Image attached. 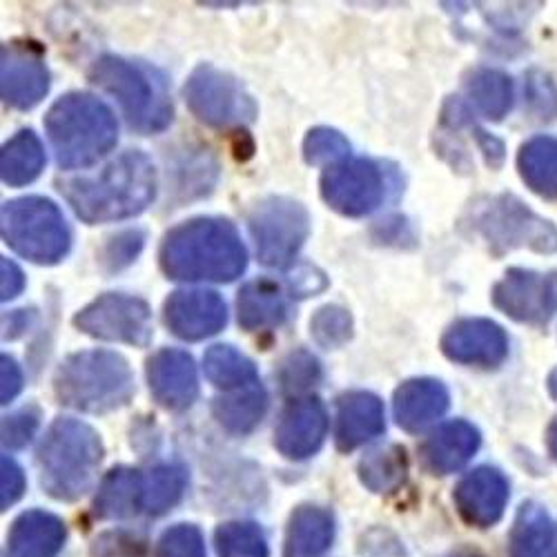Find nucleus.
Here are the masks:
<instances>
[{
  "mask_svg": "<svg viewBox=\"0 0 557 557\" xmlns=\"http://www.w3.org/2000/svg\"><path fill=\"white\" fill-rule=\"evenodd\" d=\"M161 268L176 282H235L248 252L230 221L199 216L170 230L161 244Z\"/></svg>",
  "mask_w": 557,
  "mask_h": 557,
  "instance_id": "1",
  "label": "nucleus"
},
{
  "mask_svg": "<svg viewBox=\"0 0 557 557\" xmlns=\"http://www.w3.org/2000/svg\"><path fill=\"white\" fill-rule=\"evenodd\" d=\"M63 195L85 223H110L141 214L157 197V170L138 150L123 152L97 176L63 183Z\"/></svg>",
  "mask_w": 557,
  "mask_h": 557,
  "instance_id": "2",
  "label": "nucleus"
},
{
  "mask_svg": "<svg viewBox=\"0 0 557 557\" xmlns=\"http://www.w3.org/2000/svg\"><path fill=\"white\" fill-rule=\"evenodd\" d=\"M57 161L65 170L87 168L103 159L119 138L112 110L97 97L72 91L61 97L45 119Z\"/></svg>",
  "mask_w": 557,
  "mask_h": 557,
  "instance_id": "3",
  "label": "nucleus"
},
{
  "mask_svg": "<svg viewBox=\"0 0 557 557\" xmlns=\"http://www.w3.org/2000/svg\"><path fill=\"white\" fill-rule=\"evenodd\" d=\"M103 461L99 433L78 420H57L38 446L40 484L54 499L74 502L91 482Z\"/></svg>",
  "mask_w": 557,
  "mask_h": 557,
  "instance_id": "4",
  "label": "nucleus"
},
{
  "mask_svg": "<svg viewBox=\"0 0 557 557\" xmlns=\"http://www.w3.org/2000/svg\"><path fill=\"white\" fill-rule=\"evenodd\" d=\"M54 393L67 408L103 414L132 399L134 375L129 363L112 350H83L59 366Z\"/></svg>",
  "mask_w": 557,
  "mask_h": 557,
  "instance_id": "5",
  "label": "nucleus"
},
{
  "mask_svg": "<svg viewBox=\"0 0 557 557\" xmlns=\"http://www.w3.org/2000/svg\"><path fill=\"white\" fill-rule=\"evenodd\" d=\"M89 76L119 101L132 129L157 134L172 123L174 108L165 78L152 67L121 57H101Z\"/></svg>",
  "mask_w": 557,
  "mask_h": 557,
  "instance_id": "6",
  "label": "nucleus"
},
{
  "mask_svg": "<svg viewBox=\"0 0 557 557\" xmlns=\"http://www.w3.org/2000/svg\"><path fill=\"white\" fill-rule=\"evenodd\" d=\"M467 225L488 244L495 255L520 248H529L540 255L557 252L555 223L527 208L513 195L475 201L467 214Z\"/></svg>",
  "mask_w": 557,
  "mask_h": 557,
  "instance_id": "7",
  "label": "nucleus"
},
{
  "mask_svg": "<svg viewBox=\"0 0 557 557\" xmlns=\"http://www.w3.org/2000/svg\"><path fill=\"white\" fill-rule=\"evenodd\" d=\"M0 221L5 244L34 263H59L72 246L70 225L61 208L50 199H12L3 206Z\"/></svg>",
  "mask_w": 557,
  "mask_h": 557,
  "instance_id": "8",
  "label": "nucleus"
},
{
  "mask_svg": "<svg viewBox=\"0 0 557 557\" xmlns=\"http://www.w3.org/2000/svg\"><path fill=\"white\" fill-rule=\"evenodd\" d=\"M248 227L261 263L286 268L310 235V216L295 199L265 197L252 206Z\"/></svg>",
  "mask_w": 557,
  "mask_h": 557,
  "instance_id": "9",
  "label": "nucleus"
},
{
  "mask_svg": "<svg viewBox=\"0 0 557 557\" xmlns=\"http://www.w3.org/2000/svg\"><path fill=\"white\" fill-rule=\"evenodd\" d=\"M185 101L201 123L212 127L246 125L257 116V103L242 81L208 63L190 74Z\"/></svg>",
  "mask_w": 557,
  "mask_h": 557,
  "instance_id": "10",
  "label": "nucleus"
},
{
  "mask_svg": "<svg viewBox=\"0 0 557 557\" xmlns=\"http://www.w3.org/2000/svg\"><path fill=\"white\" fill-rule=\"evenodd\" d=\"M76 329L95 339L146 348L152 342L150 306L129 295L110 293L87 304L76 317Z\"/></svg>",
  "mask_w": 557,
  "mask_h": 557,
  "instance_id": "11",
  "label": "nucleus"
},
{
  "mask_svg": "<svg viewBox=\"0 0 557 557\" xmlns=\"http://www.w3.org/2000/svg\"><path fill=\"white\" fill-rule=\"evenodd\" d=\"M497 310L531 326H546L557 314V272L513 268L493 288Z\"/></svg>",
  "mask_w": 557,
  "mask_h": 557,
  "instance_id": "12",
  "label": "nucleus"
},
{
  "mask_svg": "<svg viewBox=\"0 0 557 557\" xmlns=\"http://www.w3.org/2000/svg\"><path fill=\"white\" fill-rule=\"evenodd\" d=\"M384 193V174L368 159H346L321 176L323 201L346 216L370 214L382 203Z\"/></svg>",
  "mask_w": 557,
  "mask_h": 557,
  "instance_id": "13",
  "label": "nucleus"
},
{
  "mask_svg": "<svg viewBox=\"0 0 557 557\" xmlns=\"http://www.w3.org/2000/svg\"><path fill=\"white\" fill-rule=\"evenodd\" d=\"M0 89L5 106L32 110L50 89V72L42 54L29 42H10L0 59Z\"/></svg>",
  "mask_w": 557,
  "mask_h": 557,
  "instance_id": "14",
  "label": "nucleus"
},
{
  "mask_svg": "<svg viewBox=\"0 0 557 557\" xmlns=\"http://www.w3.org/2000/svg\"><path fill=\"white\" fill-rule=\"evenodd\" d=\"M442 350L450 361L463 366L497 368L508 355V337L491 319H459L444 333Z\"/></svg>",
  "mask_w": 557,
  "mask_h": 557,
  "instance_id": "15",
  "label": "nucleus"
},
{
  "mask_svg": "<svg viewBox=\"0 0 557 557\" xmlns=\"http://www.w3.org/2000/svg\"><path fill=\"white\" fill-rule=\"evenodd\" d=\"M225 319L223 299L210 290H178L165 301L168 329L185 342L216 335L225 326Z\"/></svg>",
  "mask_w": 557,
  "mask_h": 557,
  "instance_id": "16",
  "label": "nucleus"
},
{
  "mask_svg": "<svg viewBox=\"0 0 557 557\" xmlns=\"http://www.w3.org/2000/svg\"><path fill=\"white\" fill-rule=\"evenodd\" d=\"M329 433V414L319 397H301L286 406L278 420L274 444L290 459L314 455Z\"/></svg>",
  "mask_w": 557,
  "mask_h": 557,
  "instance_id": "17",
  "label": "nucleus"
},
{
  "mask_svg": "<svg viewBox=\"0 0 557 557\" xmlns=\"http://www.w3.org/2000/svg\"><path fill=\"white\" fill-rule=\"evenodd\" d=\"M148 384L154 399L168 410H185L199 397V377L193 357L163 348L148 361Z\"/></svg>",
  "mask_w": 557,
  "mask_h": 557,
  "instance_id": "18",
  "label": "nucleus"
},
{
  "mask_svg": "<svg viewBox=\"0 0 557 557\" xmlns=\"http://www.w3.org/2000/svg\"><path fill=\"white\" fill-rule=\"evenodd\" d=\"M455 502L461 518L469 524L491 527L502 518L506 508L508 482L497 469H475L459 482Z\"/></svg>",
  "mask_w": 557,
  "mask_h": 557,
  "instance_id": "19",
  "label": "nucleus"
},
{
  "mask_svg": "<svg viewBox=\"0 0 557 557\" xmlns=\"http://www.w3.org/2000/svg\"><path fill=\"white\" fill-rule=\"evenodd\" d=\"M448 391L442 382L417 377L404 382L395 393V420L408 433H420L448 410Z\"/></svg>",
  "mask_w": 557,
  "mask_h": 557,
  "instance_id": "20",
  "label": "nucleus"
},
{
  "mask_svg": "<svg viewBox=\"0 0 557 557\" xmlns=\"http://www.w3.org/2000/svg\"><path fill=\"white\" fill-rule=\"evenodd\" d=\"M384 406L373 393L352 391L339 397L337 410V446L355 450L384 433Z\"/></svg>",
  "mask_w": 557,
  "mask_h": 557,
  "instance_id": "21",
  "label": "nucleus"
},
{
  "mask_svg": "<svg viewBox=\"0 0 557 557\" xmlns=\"http://www.w3.org/2000/svg\"><path fill=\"white\" fill-rule=\"evenodd\" d=\"M480 442V431L469 422L455 420L440 426L422 446L426 469L437 475L459 471L463 463H469L471 457L478 453Z\"/></svg>",
  "mask_w": 557,
  "mask_h": 557,
  "instance_id": "22",
  "label": "nucleus"
},
{
  "mask_svg": "<svg viewBox=\"0 0 557 557\" xmlns=\"http://www.w3.org/2000/svg\"><path fill=\"white\" fill-rule=\"evenodd\" d=\"M65 542L63 522L45 510H27L10 535L12 557H57Z\"/></svg>",
  "mask_w": 557,
  "mask_h": 557,
  "instance_id": "23",
  "label": "nucleus"
},
{
  "mask_svg": "<svg viewBox=\"0 0 557 557\" xmlns=\"http://www.w3.org/2000/svg\"><path fill=\"white\" fill-rule=\"evenodd\" d=\"M335 522L329 510L299 506L288 527L286 557H321L333 544Z\"/></svg>",
  "mask_w": 557,
  "mask_h": 557,
  "instance_id": "24",
  "label": "nucleus"
},
{
  "mask_svg": "<svg viewBox=\"0 0 557 557\" xmlns=\"http://www.w3.org/2000/svg\"><path fill=\"white\" fill-rule=\"evenodd\" d=\"M146 480L134 469L110 471L97 493L95 513L103 520H125L132 518L138 508H144Z\"/></svg>",
  "mask_w": 557,
  "mask_h": 557,
  "instance_id": "25",
  "label": "nucleus"
},
{
  "mask_svg": "<svg viewBox=\"0 0 557 557\" xmlns=\"http://www.w3.org/2000/svg\"><path fill=\"white\" fill-rule=\"evenodd\" d=\"M510 557H557V527L537 504H524L510 533Z\"/></svg>",
  "mask_w": 557,
  "mask_h": 557,
  "instance_id": "26",
  "label": "nucleus"
},
{
  "mask_svg": "<svg viewBox=\"0 0 557 557\" xmlns=\"http://www.w3.org/2000/svg\"><path fill=\"white\" fill-rule=\"evenodd\" d=\"M288 306L282 290L268 278L250 282L242 288L237 299L239 323L246 331H263L278 326L286 319Z\"/></svg>",
  "mask_w": 557,
  "mask_h": 557,
  "instance_id": "27",
  "label": "nucleus"
},
{
  "mask_svg": "<svg viewBox=\"0 0 557 557\" xmlns=\"http://www.w3.org/2000/svg\"><path fill=\"white\" fill-rule=\"evenodd\" d=\"M518 170L535 195L557 199V138L535 136L527 141L518 154Z\"/></svg>",
  "mask_w": 557,
  "mask_h": 557,
  "instance_id": "28",
  "label": "nucleus"
},
{
  "mask_svg": "<svg viewBox=\"0 0 557 557\" xmlns=\"http://www.w3.org/2000/svg\"><path fill=\"white\" fill-rule=\"evenodd\" d=\"M216 422L235 435H246L259 426L268 410V395L259 384L242 388L232 395L214 399Z\"/></svg>",
  "mask_w": 557,
  "mask_h": 557,
  "instance_id": "29",
  "label": "nucleus"
},
{
  "mask_svg": "<svg viewBox=\"0 0 557 557\" xmlns=\"http://www.w3.org/2000/svg\"><path fill=\"white\" fill-rule=\"evenodd\" d=\"M467 95L475 110L491 121H502L513 108V83L499 70H473L467 78Z\"/></svg>",
  "mask_w": 557,
  "mask_h": 557,
  "instance_id": "30",
  "label": "nucleus"
},
{
  "mask_svg": "<svg viewBox=\"0 0 557 557\" xmlns=\"http://www.w3.org/2000/svg\"><path fill=\"white\" fill-rule=\"evenodd\" d=\"M45 165V152L38 136L32 129H21L5 144L0 154V174L8 185H27L32 183Z\"/></svg>",
  "mask_w": 557,
  "mask_h": 557,
  "instance_id": "31",
  "label": "nucleus"
},
{
  "mask_svg": "<svg viewBox=\"0 0 557 557\" xmlns=\"http://www.w3.org/2000/svg\"><path fill=\"white\" fill-rule=\"evenodd\" d=\"M408 475V457L401 446L370 450L359 461V478L373 493H395Z\"/></svg>",
  "mask_w": 557,
  "mask_h": 557,
  "instance_id": "32",
  "label": "nucleus"
},
{
  "mask_svg": "<svg viewBox=\"0 0 557 557\" xmlns=\"http://www.w3.org/2000/svg\"><path fill=\"white\" fill-rule=\"evenodd\" d=\"M206 377L223 391H242L257 384V366L232 346H212L203 359Z\"/></svg>",
  "mask_w": 557,
  "mask_h": 557,
  "instance_id": "33",
  "label": "nucleus"
},
{
  "mask_svg": "<svg viewBox=\"0 0 557 557\" xmlns=\"http://www.w3.org/2000/svg\"><path fill=\"white\" fill-rule=\"evenodd\" d=\"M185 486H188V473L183 467H174V463H165V467H157L148 480L144 491V508L150 516H163L170 510L183 495Z\"/></svg>",
  "mask_w": 557,
  "mask_h": 557,
  "instance_id": "34",
  "label": "nucleus"
},
{
  "mask_svg": "<svg viewBox=\"0 0 557 557\" xmlns=\"http://www.w3.org/2000/svg\"><path fill=\"white\" fill-rule=\"evenodd\" d=\"M219 557H268L263 531L250 522H230L216 531Z\"/></svg>",
  "mask_w": 557,
  "mask_h": 557,
  "instance_id": "35",
  "label": "nucleus"
},
{
  "mask_svg": "<svg viewBox=\"0 0 557 557\" xmlns=\"http://www.w3.org/2000/svg\"><path fill=\"white\" fill-rule=\"evenodd\" d=\"M310 333L321 348H339L352 337V317L342 306H323L310 319Z\"/></svg>",
  "mask_w": 557,
  "mask_h": 557,
  "instance_id": "36",
  "label": "nucleus"
},
{
  "mask_svg": "<svg viewBox=\"0 0 557 557\" xmlns=\"http://www.w3.org/2000/svg\"><path fill=\"white\" fill-rule=\"evenodd\" d=\"M350 146L342 132L331 127H314L304 141V157L310 165H337L346 161Z\"/></svg>",
  "mask_w": 557,
  "mask_h": 557,
  "instance_id": "37",
  "label": "nucleus"
},
{
  "mask_svg": "<svg viewBox=\"0 0 557 557\" xmlns=\"http://www.w3.org/2000/svg\"><path fill=\"white\" fill-rule=\"evenodd\" d=\"M319 380H321V366L306 350L293 352L282 363V370H278V382H282L286 393H304L312 388Z\"/></svg>",
  "mask_w": 557,
  "mask_h": 557,
  "instance_id": "38",
  "label": "nucleus"
},
{
  "mask_svg": "<svg viewBox=\"0 0 557 557\" xmlns=\"http://www.w3.org/2000/svg\"><path fill=\"white\" fill-rule=\"evenodd\" d=\"M159 557H206L201 531L193 524H178L163 533Z\"/></svg>",
  "mask_w": 557,
  "mask_h": 557,
  "instance_id": "39",
  "label": "nucleus"
},
{
  "mask_svg": "<svg viewBox=\"0 0 557 557\" xmlns=\"http://www.w3.org/2000/svg\"><path fill=\"white\" fill-rule=\"evenodd\" d=\"M144 242H146V235L141 230H125V232H119L116 237H112L108 242V246L103 248V255H101V263L114 272V270H121L125 265H129L138 252L144 250Z\"/></svg>",
  "mask_w": 557,
  "mask_h": 557,
  "instance_id": "40",
  "label": "nucleus"
},
{
  "mask_svg": "<svg viewBox=\"0 0 557 557\" xmlns=\"http://www.w3.org/2000/svg\"><path fill=\"white\" fill-rule=\"evenodd\" d=\"M38 422H40V412L34 406L21 408L14 414L5 417V422H3V444H5V448L18 450V448L27 446L32 442V437L36 435V431H38Z\"/></svg>",
  "mask_w": 557,
  "mask_h": 557,
  "instance_id": "41",
  "label": "nucleus"
},
{
  "mask_svg": "<svg viewBox=\"0 0 557 557\" xmlns=\"http://www.w3.org/2000/svg\"><path fill=\"white\" fill-rule=\"evenodd\" d=\"M527 99L540 119L557 116V87L546 74H542V72L529 74Z\"/></svg>",
  "mask_w": 557,
  "mask_h": 557,
  "instance_id": "42",
  "label": "nucleus"
},
{
  "mask_svg": "<svg viewBox=\"0 0 557 557\" xmlns=\"http://www.w3.org/2000/svg\"><path fill=\"white\" fill-rule=\"evenodd\" d=\"M25 491V475L18 463L10 457H3V478H0V506L8 510L14 502L21 499Z\"/></svg>",
  "mask_w": 557,
  "mask_h": 557,
  "instance_id": "43",
  "label": "nucleus"
},
{
  "mask_svg": "<svg viewBox=\"0 0 557 557\" xmlns=\"http://www.w3.org/2000/svg\"><path fill=\"white\" fill-rule=\"evenodd\" d=\"M0 363H3V368H0V399H3V404H10L23 391V370L8 355H3Z\"/></svg>",
  "mask_w": 557,
  "mask_h": 557,
  "instance_id": "44",
  "label": "nucleus"
},
{
  "mask_svg": "<svg viewBox=\"0 0 557 557\" xmlns=\"http://www.w3.org/2000/svg\"><path fill=\"white\" fill-rule=\"evenodd\" d=\"M290 286L297 297H308V295H314V293L326 288V278H323V274L319 270H314L310 265H301L290 276Z\"/></svg>",
  "mask_w": 557,
  "mask_h": 557,
  "instance_id": "45",
  "label": "nucleus"
},
{
  "mask_svg": "<svg viewBox=\"0 0 557 557\" xmlns=\"http://www.w3.org/2000/svg\"><path fill=\"white\" fill-rule=\"evenodd\" d=\"M0 293H3V301H10V299H14V297H18L21 293H23V288H25V274H23V270L14 263V261H10V259H3L0 261Z\"/></svg>",
  "mask_w": 557,
  "mask_h": 557,
  "instance_id": "46",
  "label": "nucleus"
},
{
  "mask_svg": "<svg viewBox=\"0 0 557 557\" xmlns=\"http://www.w3.org/2000/svg\"><path fill=\"white\" fill-rule=\"evenodd\" d=\"M475 141H478L480 150L484 152L486 163L491 168H499L504 163V144L499 141V138H495L493 134H486L484 129L475 127Z\"/></svg>",
  "mask_w": 557,
  "mask_h": 557,
  "instance_id": "47",
  "label": "nucleus"
},
{
  "mask_svg": "<svg viewBox=\"0 0 557 557\" xmlns=\"http://www.w3.org/2000/svg\"><path fill=\"white\" fill-rule=\"evenodd\" d=\"M29 319H32V312L27 314L25 310H16V312H12L10 317H5V339H14V337H18L23 331H27Z\"/></svg>",
  "mask_w": 557,
  "mask_h": 557,
  "instance_id": "48",
  "label": "nucleus"
},
{
  "mask_svg": "<svg viewBox=\"0 0 557 557\" xmlns=\"http://www.w3.org/2000/svg\"><path fill=\"white\" fill-rule=\"evenodd\" d=\"M546 444H548V453L557 461V420H553V424L546 431Z\"/></svg>",
  "mask_w": 557,
  "mask_h": 557,
  "instance_id": "49",
  "label": "nucleus"
},
{
  "mask_svg": "<svg viewBox=\"0 0 557 557\" xmlns=\"http://www.w3.org/2000/svg\"><path fill=\"white\" fill-rule=\"evenodd\" d=\"M548 393L557 401V366L550 370V375H548Z\"/></svg>",
  "mask_w": 557,
  "mask_h": 557,
  "instance_id": "50",
  "label": "nucleus"
},
{
  "mask_svg": "<svg viewBox=\"0 0 557 557\" xmlns=\"http://www.w3.org/2000/svg\"><path fill=\"white\" fill-rule=\"evenodd\" d=\"M446 557H480V555L469 553V550H457V553H450V555H446Z\"/></svg>",
  "mask_w": 557,
  "mask_h": 557,
  "instance_id": "51",
  "label": "nucleus"
}]
</instances>
